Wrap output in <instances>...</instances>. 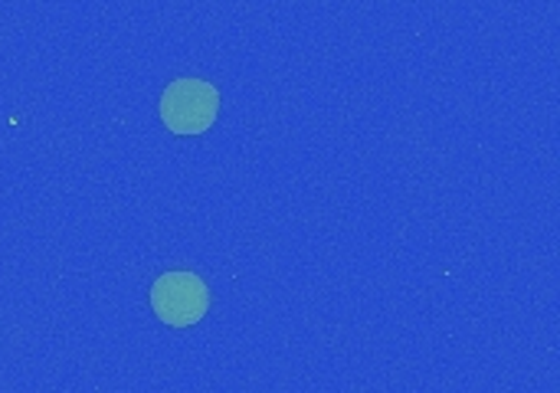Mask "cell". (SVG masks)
Listing matches in <instances>:
<instances>
[{"instance_id":"6da1fadb","label":"cell","mask_w":560,"mask_h":393,"mask_svg":"<svg viewBox=\"0 0 560 393\" xmlns=\"http://www.w3.org/2000/svg\"><path fill=\"white\" fill-rule=\"evenodd\" d=\"M220 115V92L207 79H174L161 95V118L174 135H203Z\"/></svg>"},{"instance_id":"7a4b0ae2","label":"cell","mask_w":560,"mask_h":393,"mask_svg":"<svg viewBox=\"0 0 560 393\" xmlns=\"http://www.w3.org/2000/svg\"><path fill=\"white\" fill-rule=\"evenodd\" d=\"M151 309L171 328L197 325L210 309V289L194 273H164L151 286Z\"/></svg>"}]
</instances>
